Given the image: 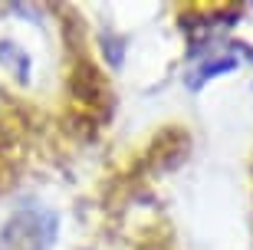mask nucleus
Wrapping results in <instances>:
<instances>
[{
  "label": "nucleus",
  "mask_w": 253,
  "mask_h": 250,
  "mask_svg": "<svg viewBox=\"0 0 253 250\" xmlns=\"http://www.w3.org/2000/svg\"><path fill=\"white\" fill-rule=\"evenodd\" d=\"M43 221L49 217L37 211H20L7 224V231L0 234V250H46L49 237H53V224L43 227Z\"/></svg>",
  "instance_id": "nucleus-1"
}]
</instances>
